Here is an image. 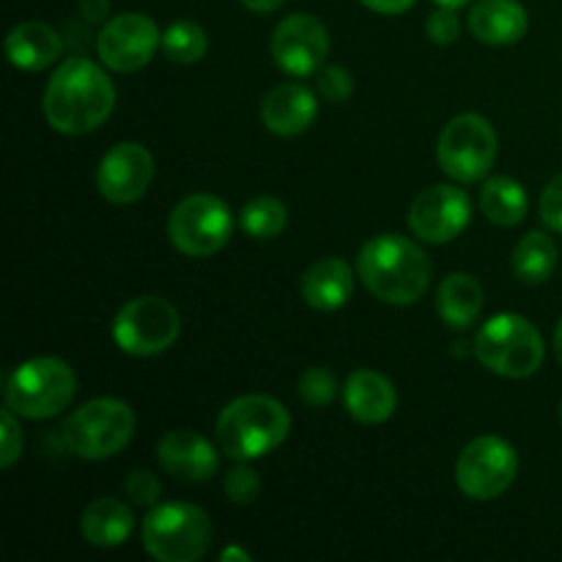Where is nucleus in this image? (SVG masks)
I'll return each instance as SVG.
<instances>
[{"instance_id":"nucleus-1","label":"nucleus","mask_w":562,"mask_h":562,"mask_svg":"<svg viewBox=\"0 0 562 562\" xmlns=\"http://www.w3.org/2000/svg\"><path fill=\"white\" fill-rule=\"evenodd\" d=\"M115 108V88L102 66L88 58H69L55 69L44 91V119L60 135L99 130Z\"/></svg>"},{"instance_id":"nucleus-2","label":"nucleus","mask_w":562,"mask_h":562,"mask_svg":"<svg viewBox=\"0 0 562 562\" xmlns=\"http://www.w3.org/2000/svg\"><path fill=\"white\" fill-rule=\"evenodd\" d=\"M357 272L376 300L415 305L431 285V258L406 236L382 234L366 241L357 256Z\"/></svg>"},{"instance_id":"nucleus-3","label":"nucleus","mask_w":562,"mask_h":562,"mask_svg":"<svg viewBox=\"0 0 562 562\" xmlns=\"http://www.w3.org/2000/svg\"><path fill=\"white\" fill-rule=\"evenodd\" d=\"M291 431V415L272 395H241L217 417V442L225 456L252 461L272 453Z\"/></svg>"},{"instance_id":"nucleus-4","label":"nucleus","mask_w":562,"mask_h":562,"mask_svg":"<svg viewBox=\"0 0 562 562\" xmlns=\"http://www.w3.org/2000/svg\"><path fill=\"white\" fill-rule=\"evenodd\" d=\"M77 376L58 357H33L5 382V406L27 420H49L71 404Z\"/></svg>"},{"instance_id":"nucleus-5","label":"nucleus","mask_w":562,"mask_h":562,"mask_svg":"<svg viewBox=\"0 0 562 562\" xmlns=\"http://www.w3.org/2000/svg\"><path fill=\"white\" fill-rule=\"evenodd\" d=\"M475 357L499 376L527 379L543 366L541 333L525 316L499 313L477 329Z\"/></svg>"},{"instance_id":"nucleus-6","label":"nucleus","mask_w":562,"mask_h":562,"mask_svg":"<svg viewBox=\"0 0 562 562\" xmlns=\"http://www.w3.org/2000/svg\"><path fill=\"white\" fill-rule=\"evenodd\" d=\"M143 547L159 562H195L212 547V519L190 503L157 505L143 521Z\"/></svg>"},{"instance_id":"nucleus-7","label":"nucleus","mask_w":562,"mask_h":562,"mask_svg":"<svg viewBox=\"0 0 562 562\" xmlns=\"http://www.w3.org/2000/svg\"><path fill=\"white\" fill-rule=\"evenodd\" d=\"M135 434V412L119 398L88 401L64 426V442L77 459L104 461L121 453Z\"/></svg>"},{"instance_id":"nucleus-8","label":"nucleus","mask_w":562,"mask_h":562,"mask_svg":"<svg viewBox=\"0 0 562 562\" xmlns=\"http://www.w3.org/2000/svg\"><path fill=\"white\" fill-rule=\"evenodd\" d=\"M234 234V214L220 198L198 192L176 203L168 217V239L190 258L217 256Z\"/></svg>"},{"instance_id":"nucleus-9","label":"nucleus","mask_w":562,"mask_h":562,"mask_svg":"<svg viewBox=\"0 0 562 562\" xmlns=\"http://www.w3.org/2000/svg\"><path fill=\"white\" fill-rule=\"evenodd\" d=\"M181 316L162 296H137L119 311L113 338L124 355L154 357L179 340Z\"/></svg>"},{"instance_id":"nucleus-10","label":"nucleus","mask_w":562,"mask_h":562,"mask_svg":"<svg viewBox=\"0 0 562 562\" xmlns=\"http://www.w3.org/2000/svg\"><path fill=\"white\" fill-rule=\"evenodd\" d=\"M437 159L456 181H481L497 159V132L483 115L461 113L442 130Z\"/></svg>"},{"instance_id":"nucleus-11","label":"nucleus","mask_w":562,"mask_h":562,"mask_svg":"<svg viewBox=\"0 0 562 562\" xmlns=\"http://www.w3.org/2000/svg\"><path fill=\"white\" fill-rule=\"evenodd\" d=\"M519 456L514 445L499 437H477L461 450L456 461V483L475 503L497 499L514 486Z\"/></svg>"},{"instance_id":"nucleus-12","label":"nucleus","mask_w":562,"mask_h":562,"mask_svg":"<svg viewBox=\"0 0 562 562\" xmlns=\"http://www.w3.org/2000/svg\"><path fill=\"white\" fill-rule=\"evenodd\" d=\"M472 220V201L453 184H437L423 190L409 206V228L428 245H445L464 234Z\"/></svg>"},{"instance_id":"nucleus-13","label":"nucleus","mask_w":562,"mask_h":562,"mask_svg":"<svg viewBox=\"0 0 562 562\" xmlns=\"http://www.w3.org/2000/svg\"><path fill=\"white\" fill-rule=\"evenodd\" d=\"M159 42L162 36L157 31V22L140 11H130V14H119L104 22L97 36V53L108 69L130 75L151 60Z\"/></svg>"},{"instance_id":"nucleus-14","label":"nucleus","mask_w":562,"mask_h":562,"mask_svg":"<svg viewBox=\"0 0 562 562\" xmlns=\"http://www.w3.org/2000/svg\"><path fill=\"white\" fill-rule=\"evenodd\" d=\"M329 55V33L313 14H291L274 27L272 58L283 71L307 77L324 66Z\"/></svg>"},{"instance_id":"nucleus-15","label":"nucleus","mask_w":562,"mask_h":562,"mask_svg":"<svg viewBox=\"0 0 562 562\" xmlns=\"http://www.w3.org/2000/svg\"><path fill=\"white\" fill-rule=\"evenodd\" d=\"M154 181V157L140 143H119L102 157L97 187L104 201L126 206L146 195Z\"/></svg>"},{"instance_id":"nucleus-16","label":"nucleus","mask_w":562,"mask_h":562,"mask_svg":"<svg viewBox=\"0 0 562 562\" xmlns=\"http://www.w3.org/2000/svg\"><path fill=\"white\" fill-rule=\"evenodd\" d=\"M159 464L168 475L184 483H206L217 475L220 456L209 439L195 431H170L159 442Z\"/></svg>"},{"instance_id":"nucleus-17","label":"nucleus","mask_w":562,"mask_h":562,"mask_svg":"<svg viewBox=\"0 0 562 562\" xmlns=\"http://www.w3.org/2000/svg\"><path fill=\"white\" fill-rule=\"evenodd\" d=\"M318 115L316 93L300 82H283L272 88L261 102V121L280 137H294L311 130Z\"/></svg>"},{"instance_id":"nucleus-18","label":"nucleus","mask_w":562,"mask_h":562,"mask_svg":"<svg viewBox=\"0 0 562 562\" xmlns=\"http://www.w3.org/2000/svg\"><path fill=\"white\" fill-rule=\"evenodd\" d=\"M344 401L355 420L366 423V426H379V423L390 420L395 415L398 393H395L393 382L382 373L357 371L346 382Z\"/></svg>"},{"instance_id":"nucleus-19","label":"nucleus","mask_w":562,"mask_h":562,"mask_svg":"<svg viewBox=\"0 0 562 562\" xmlns=\"http://www.w3.org/2000/svg\"><path fill=\"white\" fill-rule=\"evenodd\" d=\"M64 53V38L44 22H20L5 36V58L22 71H42Z\"/></svg>"},{"instance_id":"nucleus-20","label":"nucleus","mask_w":562,"mask_h":562,"mask_svg":"<svg viewBox=\"0 0 562 562\" xmlns=\"http://www.w3.org/2000/svg\"><path fill=\"white\" fill-rule=\"evenodd\" d=\"M527 9L519 0H481L470 11V31L477 42L505 47L527 33Z\"/></svg>"},{"instance_id":"nucleus-21","label":"nucleus","mask_w":562,"mask_h":562,"mask_svg":"<svg viewBox=\"0 0 562 562\" xmlns=\"http://www.w3.org/2000/svg\"><path fill=\"white\" fill-rule=\"evenodd\" d=\"M355 291L351 267L340 258H322L302 274V300L316 311L329 313L344 307Z\"/></svg>"},{"instance_id":"nucleus-22","label":"nucleus","mask_w":562,"mask_h":562,"mask_svg":"<svg viewBox=\"0 0 562 562\" xmlns=\"http://www.w3.org/2000/svg\"><path fill=\"white\" fill-rule=\"evenodd\" d=\"M132 530H135V516H132L130 505H124L121 499L99 497L82 510L80 532L91 547H121L132 536Z\"/></svg>"},{"instance_id":"nucleus-23","label":"nucleus","mask_w":562,"mask_h":562,"mask_svg":"<svg viewBox=\"0 0 562 562\" xmlns=\"http://www.w3.org/2000/svg\"><path fill=\"white\" fill-rule=\"evenodd\" d=\"M483 285L477 283L472 274L467 272H456L448 274L439 285V296H437V311L450 327L464 329L470 327L472 322H477L483 311Z\"/></svg>"},{"instance_id":"nucleus-24","label":"nucleus","mask_w":562,"mask_h":562,"mask_svg":"<svg viewBox=\"0 0 562 562\" xmlns=\"http://www.w3.org/2000/svg\"><path fill=\"white\" fill-rule=\"evenodd\" d=\"M527 192L510 176H492L481 190V209L499 228H514L527 214Z\"/></svg>"},{"instance_id":"nucleus-25","label":"nucleus","mask_w":562,"mask_h":562,"mask_svg":"<svg viewBox=\"0 0 562 562\" xmlns=\"http://www.w3.org/2000/svg\"><path fill=\"white\" fill-rule=\"evenodd\" d=\"M554 269H558V245H554L549 234L532 231V234H527L525 239L516 245L514 272L521 283H547L554 274Z\"/></svg>"},{"instance_id":"nucleus-26","label":"nucleus","mask_w":562,"mask_h":562,"mask_svg":"<svg viewBox=\"0 0 562 562\" xmlns=\"http://www.w3.org/2000/svg\"><path fill=\"white\" fill-rule=\"evenodd\" d=\"M289 225V212L283 203L272 195L252 198L245 209H241V228L252 239H274Z\"/></svg>"},{"instance_id":"nucleus-27","label":"nucleus","mask_w":562,"mask_h":562,"mask_svg":"<svg viewBox=\"0 0 562 562\" xmlns=\"http://www.w3.org/2000/svg\"><path fill=\"white\" fill-rule=\"evenodd\" d=\"M162 49L173 64H198L209 49V36L198 22H173L162 33Z\"/></svg>"},{"instance_id":"nucleus-28","label":"nucleus","mask_w":562,"mask_h":562,"mask_svg":"<svg viewBox=\"0 0 562 562\" xmlns=\"http://www.w3.org/2000/svg\"><path fill=\"white\" fill-rule=\"evenodd\" d=\"M338 393V382L327 368H307L300 379V398L311 406H327Z\"/></svg>"},{"instance_id":"nucleus-29","label":"nucleus","mask_w":562,"mask_h":562,"mask_svg":"<svg viewBox=\"0 0 562 562\" xmlns=\"http://www.w3.org/2000/svg\"><path fill=\"white\" fill-rule=\"evenodd\" d=\"M225 494L234 505H250L256 503L258 494H261V477L252 467L239 464L225 475Z\"/></svg>"},{"instance_id":"nucleus-30","label":"nucleus","mask_w":562,"mask_h":562,"mask_svg":"<svg viewBox=\"0 0 562 562\" xmlns=\"http://www.w3.org/2000/svg\"><path fill=\"white\" fill-rule=\"evenodd\" d=\"M124 492L126 497L135 505H140V508H154L159 494H162V483H159L148 470H135L126 475Z\"/></svg>"},{"instance_id":"nucleus-31","label":"nucleus","mask_w":562,"mask_h":562,"mask_svg":"<svg viewBox=\"0 0 562 562\" xmlns=\"http://www.w3.org/2000/svg\"><path fill=\"white\" fill-rule=\"evenodd\" d=\"M426 33L434 44H453L461 33V20H459V14H456V9L437 5V11H431V14H428Z\"/></svg>"},{"instance_id":"nucleus-32","label":"nucleus","mask_w":562,"mask_h":562,"mask_svg":"<svg viewBox=\"0 0 562 562\" xmlns=\"http://www.w3.org/2000/svg\"><path fill=\"white\" fill-rule=\"evenodd\" d=\"M318 91L329 102H346L351 91H355V80H351V75L344 66H327L322 77H318Z\"/></svg>"},{"instance_id":"nucleus-33","label":"nucleus","mask_w":562,"mask_h":562,"mask_svg":"<svg viewBox=\"0 0 562 562\" xmlns=\"http://www.w3.org/2000/svg\"><path fill=\"white\" fill-rule=\"evenodd\" d=\"M541 220L554 231L562 234V173L554 176L541 195Z\"/></svg>"},{"instance_id":"nucleus-34","label":"nucleus","mask_w":562,"mask_h":562,"mask_svg":"<svg viewBox=\"0 0 562 562\" xmlns=\"http://www.w3.org/2000/svg\"><path fill=\"white\" fill-rule=\"evenodd\" d=\"M0 426H3V453H0V467L9 470V467L22 456V445H25V439H22L20 426H16L14 420V412H11L9 406H5Z\"/></svg>"},{"instance_id":"nucleus-35","label":"nucleus","mask_w":562,"mask_h":562,"mask_svg":"<svg viewBox=\"0 0 562 562\" xmlns=\"http://www.w3.org/2000/svg\"><path fill=\"white\" fill-rule=\"evenodd\" d=\"M376 14H404L415 5V0H362Z\"/></svg>"},{"instance_id":"nucleus-36","label":"nucleus","mask_w":562,"mask_h":562,"mask_svg":"<svg viewBox=\"0 0 562 562\" xmlns=\"http://www.w3.org/2000/svg\"><path fill=\"white\" fill-rule=\"evenodd\" d=\"M239 3L245 5L247 11H252V14H272V11H278L285 0H239Z\"/></svg>"},{"instance_id":"nucleus-37","label":"nucleus","mask_w":562,"mask_h":562,"mask_svg":"<svg viewBox=\"0 0 562 562\" xmlns=\"http://www.w3.org/2000/svg\"><path fill=\"white\" fill-rule=\"evenodd\" d=\"M82 9H86L88 14H91V20H99V16H102L104 11H108V0H82Z\"/></svg>"},{"instance_id":"nucleus-38","label":"nucleus","mask_w":562,"mask_h":562,"mask_svg":"<svg viewBox=\"0 0 562 562\" xmlns=\"http://www.w3.org/2000/svg\"><path fill=\"white\" fill-rule=\"evenodd\" d=\"M220 560H223V562H228V560H241V562H250V554H247L245 549H239V547H228V549H225L223 554H220Z\"/></svg>"},{"instance_id":"nucleus-39","label":"nucleus","mask_w":562,"mask_h":562,"mask_svg":"<svg viewBox=\"0 0 562 562\" xmlns=\"http://www.w3.org/2000/svg\"><path fill=\"white\" fill-rule=\"evenodd\" d=\"M554 355H558V360L562 366V322L558 324V329H554Z\"/></svg>"},{"instance_id":"nucleus-40","label":"nucleus","mask_w":562,"mask_h":562,"mask_svg":"<svg viewBox=\"0 0 562 562\" xmlns=\"http://www.w3.org/2000/svg\"><path fill=\"white\" fill-rule=\"evenodd\" d=\"M437 5H448V9H461V5H467L470 0H434Z\"/></svg>"},{"instance_id":"nucleus-41","label":"nucleus","mask_w":562,"mask_h":562,"mask_svg":"<svg viewBox=\"0 0 562 562\" xmlns=\"http://www.w3.org/2000/svg\"><path fill=\"white\" fill-rule=\"evenodd\" d=\"M560 423H562V404H560Z\"/></svg>"}]
</instances>
